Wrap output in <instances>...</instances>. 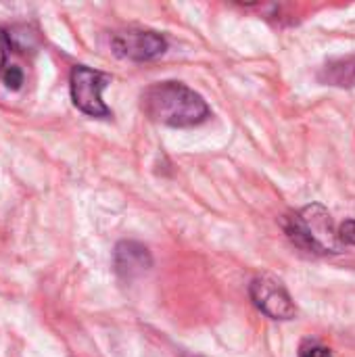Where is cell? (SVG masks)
Wrapping results in <instances>:
<instances>
[{
  "mask_svg": "<svg viewBox=\"0 0 355 357\" xmlns=\"http://www.w3.org/2000/svg\"><path fill=\"white\" fill-rule=\"evenodd\" d=\"M142 111L157 123L172 128H192L209 117L205 98L180 82H159L144 90Z\"/></svg>",
  "mask_w": 355,
  "mask_h": 357,
  "instance_id": "1",
  "label": "cell"
},
{
  "mask_svg": "<svg viewBox=\"0 0 355 357\" xmlns=\"http://www.w3.org/2000/svg\"><path fill=\"white\" fill-rule=\"evenodd\" d=\"M282 228L287 236L303 251L314 253V255H328V253H339L341 241L337 236L335 224L331 213L314 203L297 213H291L282 220Z\"/></svg>",
  "mask_w": 355,
  "mask_h": 357,
  "instance_id": "2",
  "label": "cell"
},
{
  "mask_svg": "<svg viewBox=\"0 0 355 357\" xmlns=\"http://www.w3.org/2000/svg\"><path fill=\"white\" fill-rule=\"evenodd\" d=\"M109 82L111 77L107 73L84 67V65H75L69 77L73 105L90 117H109L111 111L103 102V90L107 88Z\"/></svg>",
  "mask_w": 355,
  "mask_h": 357,
  "instance_id": "3",
  "label": "cell"
},
{
  "mask_svg": "<svg viewBox=\"0 0 355 357\" xmlns=\"http://www.w3.org/2000/svg\"><path fill=\"white\" fill-rule=\"evenodd\" d=\"M249 295L253 305L272 320H291L297 314L295 301L285 284L270 276L255 278L249 287Z\"/></svg>",
  "mask_w": 355,
  "mask_h": 357,
  "instance_id": "4",
  "label": "cell"
},
{
  "mask_svg": "<svg viewBox=\"0 0 355 357\" xmlns=\"http://www.w3.org/2000/svg\"><path fill=\"white\" fill-rule=\"evenodd\" d=\"M113 48L119 56L142 63V61H153L161 56L167 50V42L157 31L128 29V31L115 33Z\"/></svg>",
  "mask_w": 355,
  "mask_h": 357,
  "instance_id": "5",
  "label": "cell"
},
{
  "mask_svg": "<svg viewBox=\"0 0 355 357\" xmlns=\"http://www.w3.org/2000/svg\"><path fill=\"white\" fill-rule=\"evenodd\" d=\"M153 266L149 249L134 241H123L115 247V270L121 278H136Z\"/></svg>",
  "mask_w": 355,
  "mask_h": 357,
  "instance_id": "6",
  "label": "cell"
},
{
  "mask_svg": "<svg viewBox=\"0 0 355 357\" xmlns=\"http://www.w3.org/2000/svg\"><path fill=\"white\" fill-rule=\"evenodd\" d=\"M320 79L331 84V86H341V88H354L355 86V56L331 61L328 65L322 67Z\"/></svg>",
  "mask_w": 355,
  "mask_h": 357,
  "instance_id": "7",
  "label": "cell"
},
{
  "mask_svg": "<svg viewBox=\"0 0 355 357\" xmlns=\"http://www.w3.org/2000/svg\"><path fill=\"white\" fill-rule=\"evenodd\" d=\"M23 71L17 65H6V69L2 71V82L8 90H19L23 86Z\"/></svg>",
  "mask_w": 355,
  "mask_h": 357,
  "instance_id": "8",
  "label": "cell"
},
{
  "mask_svg": "<svg viewBox=\"0 0 355 357\" xmlns=\"http://www.w3.org/2000/svg\"><path fill=\"white\" fill-rule=\"evenodd\" d=\"M301 357H335L333 351L316 341H305L301 345Z\"/></svg>",
  "mask_w": 355,
  "mask_h": 357,
  "instance_id": "9",
  "label": "cell"
},
{
  "mask_svg": "<svg viewBox=\"0 0 355 357\" xmlns=\"http://www.w3.org/2000/svg\"><path fill=\"white\" fill-rule=\"evenodd\" d=\"M337 236H339V241H341V243H345V245H354L355 247V220H345V222L339 226Z\"/></svg>",
  "mask_w": 355,
  "mask_h": 357,
  "instance_id": "10",
  "label": "cell"
},
{
  "mask_svg": "<svg viewBox=\"0 0 355 357\" xmlns=\"http://www.w3.org/2000/svg\"><path fill=\"white\" fill-rule=\"evenodd\" d=\"M8 50H10V40L6 36V31L0 27V75L6 69V59H8Z\"/></svg>",
  "mask_w": 355,
  "mask_h": 357,
  "instance_id": "11",
  "label": "cell"
}]
</instances>
